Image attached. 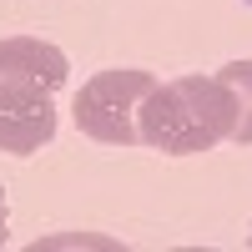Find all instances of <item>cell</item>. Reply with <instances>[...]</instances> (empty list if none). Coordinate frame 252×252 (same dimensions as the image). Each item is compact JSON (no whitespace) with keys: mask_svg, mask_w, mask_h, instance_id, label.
I'll use <instances>...</instances> for the list:
<instances>
[{"mask_svg":"<svg viewBox=\"0 0 252 252\" xmlns=\"http://www.w3.org/2000/svg\"><path fill=\"white\" fill-rule=\"evenodd\" d=\"M66 76H71V61L51 40H35V35H5L0 40V106L56 101Z\"/></svg>","mask_w":252,"mask_h":252,"instance_id":"obj_3","label":"cell"},{"mask_svg":"<svg viewBox=\"0 0 252 252\" xmlns=\"http://www.w3.org/2000/svg\"><path fill=\"white\" fill-rule=\"evenodd\" d=\"M247 5H252V0H247Z\"/></svg>","mask_w":252,"mask_h":252,"instance_id":"obj_8","label":"cell"},{"mask_svg":"<svg viewBox=\"0 0 252 252\" xmlns=\"http://www.w3.org/2000/svg\"><path fill=\"white\" fill-rule=\"evenodd\" d=\"M217 76L227 81V86H232V101H237V126H232V141H237V146H252V56L227 61Z\"/></svg>","mask_w":252,"mask_h":252,"instance_id":"obj_5","label":"cell"},{"mask_svg":"<svg viewBox=\"0 0 252 252\" xmlns=\"http://www.w3.org/2000/svg\"><path fill=\"white\" fill-rule=\"evenodd\" d=\"M157 86V76L152 71H141V66H116V71H96L86 86L76 91V131L81 136H91L101 146H136L141 131H136V111H141V101L146 91Z\"/></svg>","mask_w":252,"mask_h":252,"instance_id":"obj_2","label":"cell"},{"mask_svg":"<svg viewBox=\"0 0 252 252\" xmlns=\"http://www.w3.org/2000/svg\"><path fill=\"white\" fill-rule=\"evenodd\" d=\"M247 247H252V232H247Z\"/></svg>","mask_w":252,"mask_h":252,"instance_id":"obj_7","label":"cell"},{"mask_svg":"<svg viewBox=\"0 0 252 252\" xmlns=\"http://www.w3.org/2000/svg\"><path fill=\"white\" fill-rule=\"evenodd\" d=\"M5 237H10V207H5V192H0V247H5Z\"/></svg>","mask_w":252,"mask_h":252,"instance_id":"obj_6","label":"cell"},{"mask_svg":"<svg viewBox=\"0 0 252 252\" xmlns=\"http://www.w3.org/2000/svg\"><path fill=\"white\" fill-rule=\"evenodd\" d=\"M237 101L222 76H172L146 91L136 111V131L146 146L166 157H197L212 146L232 141Z\"/></svg>","mask_w":252,"mask_h":252,"instance_id":"obj_1","label":"cell"},{"mask_svg":"<svg viewBox=\"0 0 252 252\" xmlns=\"http://www.w3.org/2000/svg\"><path fill=\"white\" fill-rule=\"evenodd\" d=\"M56 136V101H31V106H0V152L35 157Z\"/></svg>","mask_w":252,"mask_h":252,"instance_id":"obj_4","label":"cell"}]
</instances>
